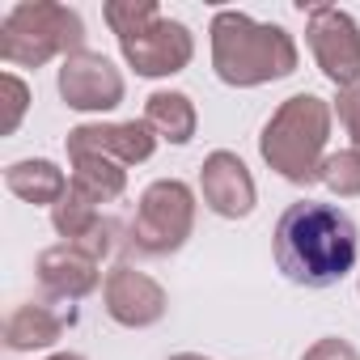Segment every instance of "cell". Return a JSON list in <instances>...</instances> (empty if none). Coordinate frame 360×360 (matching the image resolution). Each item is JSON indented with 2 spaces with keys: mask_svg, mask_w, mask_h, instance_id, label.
Listing matches in <instances>:
<instances>
[{
  "mask_svg": "<svg viewBox=\"0 0 360 360\" xmlns=\"http://www.w3.org/2000/svg\"><path fill=\"white\" fill-rule=\"evenodd\" d=\"M276 267L301 284V288H330L356 267V225L343 208L318 204V200H297L280 212L276 233H271Z\"/></svg>",
  "mask_w": 360,
  "mask_h": 360,
  "instance_id": "6da1fadb",
  "label": "cell"
},
{
  "mask_svg": "<svg viewBox=\"0 0 360 360\" xmlns=\"http://www.w3.org/2000/svg\"><path fill=\"white\" fill-rule=\"evenodd\" d=\"M208 34H212V68L233 89H259L284 81L301 64L297 39L284 26L255 22L242 9H217Z\"/></svg>",
  "mask_w": 360,
  "mask_h": 360,
  "instance_id": "7a4b0ae2",
  "label": "cell"
},
{
  "mask_svg": "<svg viewBox=\"0 0 360 360\" xmlns=\"http://www.w3.org/2000/svg\"><path fill=\"white\" fill-rule=\"evenodd\" d=\"M330 123H335V106L326 98H318V94H292L263 123L259 153H263V161L284 178V183L309 187V183H318L322 161H326Z\"/></svg>",
  "mask_w": 360,
  "mask_h": 360,
  "instance_id": "3957f363",
  "label": "cell"
},
{
  "mask_svg": "<svg viewBox=\"0 0 360 360\" xmlns=\"http://www.w3.org/2000/svg\"><path fill=\"white\" fill-rule=\"evenodd\" d=\"M106 26L119 39L123 60L136 77H174L195 60V34L157 9V0H106L102 5Z\"/></svg>",
  "mask_w": 360,
  "mask_h": 360,
  "instance_id": "277c9868",
  "label": "cell"
},
{
  "mask_svg": "<svg viewBox=\"0 0 360 360\" xmlns=\"http://www.w3.org/2000/svg\"><path fill=\"white\" fill-rule=\"evenodd\" d=\"M85 51V22L56 0H22L0 22V60L18 68H43L56 56Z\"/></svg>",
  "mask_w": 360,
  "mask_h": 360,
  "instance_id": "5b68a950",
  "label": "cell"
},
{
  "mask_svg": "<svg viewBox=\"0 0 360 360\" xmlns=\"http://www.w3.org/2000/svg\"><path fill=\"white\" fill-rule=\"evenodd\" d=\"M191 229H195V191L183 178H157L140 191L127 246L140 259H165L187 246Z\"/></svg>",
  "mask_w": 360,
  "mask_h": 360,
  "instance_id": "8992f818",
  "label": "cell"
},
{
  "mask_svg": "<svg viewBox=\"0 0 360 360\" xmlns=\"http://www.w3.org/2000/svg\"><path fill=\"white\" fill-rule=\"evenodd\" d=\"M305 43L335 89L360 85V26L347 9L314 5L305 13Z\"/></svg>",
  "mask_w": 360,
  "mask_h": 360,
  "instance_id": "52a82bcc",
  "label": "cell"
},
{
  "mask_svg": "<svg viewBox=\"0 0 360 360\" xmlns=\"http://www.w3.org/2000/svg\"><path fill=\"white\" fill-rule=\"evenodd\" d=\"M60 98L68 110H81V115H106L123 102L127 85H123V72L102 56V51H77L60 64Z\"/></svg>",
  "mask_w": 360,
  "mask_h": 360,
  "instance_id": "ba28073f",
  "label": "cell"
},
{
  "mask_svg": "<svg viewBox=\"0 0 360 360\" xmlns=\"http://www.w3.org/2000/svg\"><path fill=\"white\" fill-rule=\"evenodd\" d=\"M102 301H106L110 322H119V326H127V330L157 326V322L165 318V309H169L165 288H161L148 271H140V267H131V263H119L115 271H106V280H102Z\"/></svg>",
  "mask_w": 360,
  "mask_h": 360,
  "instance_id": "9c48e42d",
  "label": "cell"
},
{
  "mask_svg": "<svg viewBox=\"0 0 360 360\" xmlns=\"http://www.w3.org/2000/svg\"><path fill=\"white\" fill-rule=\"evenodd\" d=\"M200 195L225 221H246L255 212V204H259V187H255L246 161L238 153H229V148H217V153L204 157V165H200Z\"/></svg>",
  "mask_w": 360,
  "mask_h": 360,
  "instance_id": "30bf717a",
  "label": "cell"
},
{
  "mask_svg": "<svg viewBox=\"0 0 360 360\" xmlns=\"http://www.w3.org/2000/svg\"><path fill=\"white\" fill-rule=\"evenodd\" d=\"M157 153V136L144 119L127 123H81L68 131V157H106L127 165H140Z\"/></svg>",
  "mask_w": 360,
  "mask_h": 360,
  "instance_id": "8fae6325",
  "label": "cell"
},
{
  "mask_svg": "<svg viewBox=\"0 0 360 360\" xmlns=\"http://www.w3.org/2000/svg\"><path fill=\"white\" fill-rule=\"evenodd\" d=\"M98 267H102V263H94L89 255H81V250L68 246V242L43 250L39 263H34L39 284H43V292H47L51 301H81V297H89V292L102 284V271H98Z\"/></svg>",
  "mask_w": 360,
  "mask_h": 360,
  "instance_id": "7c38bea8",
  "label": "cell"
},
{
  "mask_svg": "<svg viewBox=\"0 0 360 360\" xmlns=\"http://www.w3.org/2000/svg\"><path fill=\"white\" fill-rule=\"evenodd\" d=\"M72 309L56 305V301H26L9 314L5 322V347L9 352H43V347H56L60 335L72 326Z\"/></svg>",
  "mask_w": 360,
  "mask_h": 360,
  "instance_id": "4fadbf2b",
  "label": "cell"
},
{
  "mask_svg": "<svg viewBox=\"0 0 360 360\" xmlns=\"http://www.w3.org/2000/svg\"><path fill=\"white\" fill-rule=\"evenodd\" d=\"M5 187L22 204H47V208H56L68 195V174L56 161H47V157H26V161H13L5 169Z\"/></svg>",
  "mask_w": 360,
  "mask_h": 360,
  "instance_id": "5bb4252c",
  "label": "cell"
},
{
  "mask_svg": "<svg viewBox=\"0 0 360 360\" xmlns=\"http://www.w3.org/2000/svg\"><path fill=\"white\" fill-rule=\"evenodd\" d=\"M144 123L153 127V136L169 140V144H191L195 127H200V115H195V102L178 89H157L148 94L144 102Z\"/></svg>",
  "mask_w": 360,
  "mask_h": 360,
  "instance_id": "9a60e30c",
  "label": "cell"
},
{
  "mask_svg": "<svg viewBox=\"0 0 360 360\" xmlns=\"http://www.w3.org/2000/svg\"><path fill=\"white\" fill-rule=\"evenodd\" d=\"M68 161H72L68 187L89 204H110L127 191V169L119 161H106V157H68Z\"/></svg>",
  "mask_w": 360,
  "mask_h": 360,
  "instance_id": "2e32d148",
  "label": "cell"
},
{
  "mask_svg": "<svg viewBox=\"0 0 360 360\" xmlns=\"http://www.w3.org/2000/svg\"><path fill=\"white\" fill-rule=\"evenodd\" d=\"M102 221V212H98V204H89L85 195H77L72 187H68V195L51 208V225H56V233L72 246V242H81L94 225Z\"/></svg>",
  "mask_w": 360,
  "mask_h": 360,
  "instance_id": "e0dca14e",
  "label": "cell"
},
{
  "mask_svg": "<svg viewBox=\"0 0 360 360\" xmlns=\"http://www.w3.org/2000/svg\"><path fill=\"white\" fill-rule=\"evenodd\" d=\"M318 183H322L330 195H339V200H356V195H360V153H356V148L326 153Z\"/></svg>",
  "mask_w": 360,
  "mask_h": 360,
  "instance_id": "ac0fdd59",
  "label": "cell"
},
{
  "mask_svg": "<svg viewBox=\"0 0 360 360\" xmlns=\"http://www.w3.org/2000/svg\"><path fill=\"white\" fill-rule=\"evenodd\" d=\"M72 246H77L81 255H89L94 263L110 259V255H115V246H119V221H115V217H102V221H98L81 242H72Z\"/></svg>",
  "mask_w": 360,
  "mask_h": 360,
  "instance_id": "d6986e66",
  "label": "cell"
},
{
  "mask_svg": "<svg viewBox=\"0 0 360 360\" xmlns=\"http://www.w3.org/2000/svg\"><path fill=\"white\" fill-rule=\"evenodd\" d=\"M0 85H5V106H9V115H5V123H0V131L5 136H13L18 131V123H22V115H26V106H30V85L22 81V77H13V72H5L0 77Z\"/></svg>",
  "mask_w": 360,
  "mask_h": 360,
  "instance_id": "ffe728a7",
  "label": "cell"
},
{
  "mask_svg": "<svg viewBox=\"0 0 360 360\" xmlns=\"http://www.w3.org/2000/svg\"><path fill=\"white\" fill-rule=\"evenodd\" d=\"M335 115H339L343 131L352 136V148L360 153V85H352V89H339V98H335Z\"/></svg>",
  "mask_w": 360,
  "mask_h": 360,
  "instance_id": "44dd1931",
  "label": "cell"
},
{
  "mask_svg": "<svg viewBox=\"0 0 360 360\" xmlns=\"http://www.w3.org/2000/svg\"><path fill=\"white\" fill-rule=\"evenodd\" d=\"M301 360H360V352H356L347 339H339V335H326V339L309 343Z\"/></svg>",
  "mask_w": 360,
  "mask_h": 360,
  "instance_id": "7402d4cb",
  "label": "cell"
},
{
  "mask_svg": "<svg viewBox=\"0 0 360 360\" xmlns=\"http://www.w3.org/2000/svg\"><path fill=\"white\" fill-rule=\"evenodd\" d=\"M169 360H212V356H200V352H178V356H169Z\"/></svg>",
  "mask_w": 360,
  "mask_h": 360,
  "instance_id": "603a6c76",
  "label": "cell"
},
{
  "mask_svg": "<svg viewBox=\"0 0 360 360\" xmlns=\"http://www.w3.org/2000/svg\"><path fill=\"white\" fill-rule=\"evenodd\" d=\"M47 360H85L81 352H56V356H47Z\"/></svg>",
  "mask_w": 360,
  "mask_h": 360,
  "instance_id": "cb8c5ba5",
  "label": "cell"
}]
</instances>
